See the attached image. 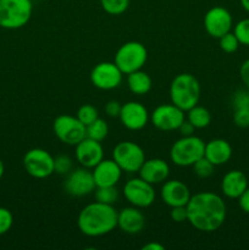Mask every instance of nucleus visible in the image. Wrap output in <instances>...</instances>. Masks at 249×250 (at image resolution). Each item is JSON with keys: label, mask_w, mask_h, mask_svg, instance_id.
Instances as JSON below:
<instances>
[{"label": "nucleus", "mask_w": 249, "mask_h": 250, "mask_svg": "<svg viewBox=\"0 0 249 250\" xmlns=\"http://www.w3.org/2000/svg\"><path fill=\"white\" fill-rule=\"evenodd\" d=\"M4 172H5V166H4V163H2V160L0 159V178L4 176Z\"/></svg>", "instance_id": "nucleus-43"}, {"label": "nucleus", "mask_w": 249, "mask_h": 250, "mask_svg": "<svg viewBox=\"0 0 249 250\" xmlns=\"http://www.w3.org/2000/svg\"><path fill=\"white\" fill-rule=\"evenodd\" d=\"M233 33L238 39L239 44L249 46V17L241 20L234 24Z\"/></svg>", "instance_id": "nucleus-30"}, {"label": "nucleus", "mask_w": 249, "mask_h": 250, "mask_svg": "<svg viewBox=\"0 0 249 250\" xmlns=\"http://www.w3.org/2000/svg\"><path fill=\"white\" fill-rule=\"evenodd\" d=\"M143 250H165V247L161 243H158V242H149V243L144 244L142 247Z\"/></svg>", "instance_id": "nucleus-41"}, {"label": "nucleus", "mask_w": 249, "mask_h": 250, "mask_svg": "<svg viewBox=\"0 0 249 250\" xmlns=\"http://www.w3.org/2000/svg\"><path fill=\"white\" fill-rule=\"evenodd\" d=\"M76 117L87 127L88 125H90L93 121H95L99 117V112H98L97 107L93 106V105L84 104L78 109Z\"/></svg>", "instance_id": "nucleus-28"}, {"label": "nucleus", "mask_w": 249, "mask_h": 250, "mask_svg": "<svg viewBox=\"0 0 249 250\" xmlns=\"http://www.w3.org/2000/svg\"><path fill=\"white\" fill-rule=\"evenodd\" d=\"M186 112H187V120L195 129L207 128L211 124V114L207 107L195 105Z\"/></svg>", "instance_id": "nucleus-24"}, {"label": "nucleus", "mask_w": 249, "mask_h": 250, "mask_svg": "<svg viewBox=\"0 0 249 250\" xmlns=\"http://www.w3.org/2000/svg\"><path fill=\"white\" fill-rule=\"evenodd\" d=\"M200 84L197 78L190 73H180L170 83V99L172 104L188 111L193 106L198 105L200 99Z\"/></svg>", "instance_id": "nucleus-3"}, {"label": "nucleus", "mask_w": 249, "mask_h": 250, "mask_svg": "<svg viewBox=\"0 0 249 250\" xmlns=\"http://www.w3.org/2000/svg\"><path fill=\"white\" fill-rule=\"evenodd\" d=\"M232 107L233 110H246L249 111V89H238L232 95Z\"/></svg>", "instance_id": "nucleus-31"}, {"label": "nucleus", "mask_w": 249, "mask_h": 250, "mask_svg": "<svg viewBox=\"0 0 249 250\" xmlns=\"http://www.w3.org/2000/svg\"><path fill=\"white\" fill-rule=\"evenodd\" d=\"M73 167V161L72 159L68 155H60L55 156L54 158V172H56L58 175H67Z\"/></svg>", "instance_id": "nucleus-32"}, {"label": "nucleus", "mask_w": 249, "mask_h": 250, "mask_svg": "<svg viewBox=\"0 0 249 250\" xmlns=\"http://www.w3.org/2000/svg\"><path fill=\"white\" fill-rule=\"evenodd\" d=\"M56 138L67 146H77L85 137V126L72 115H60L53 122Z\"/></svg>", "instance_id": "nucleus-8"}, {"label": "nucleus", "mask_w": 249, "mask_h": 250, "mask_svg": "<svg viewBox=\"0 0 249 250\" xmlns=\"http://www.w3.org/2000/svg\"><path fill=\"white\" fill-rule=\"evenodd\" d=\"M178 131L181 132V134H182V136H192L193 133H194V131H195V128L194 127H193V125L190 124L189 121H183L182 122V125H181L180 126V128H178Z\"/></svg>", "instance_id": "nucleus-40"}, {"label": "nucleus", "mask_w": 249, "mask_h": 250, "mask_svg": "<svg viewBox=\"0 0 249 250\" xmlns=\"http://www.w3.org/2000/svg\"><path fill=\"white\" fill-rule=\"evenodd\" d=\"M119 119L122 126L129 131H141L150 120V115L143 104L138 102H128L122 105Z\"/></svg>", "instance_id": "nucleus-15"}, {"label": "nucleus", "mask_w": 249, "mask_h": 250, "mask_svg": "<svg viewBox=\"0 0 249 250\" xmlns=\"http://www.w3.org/2000/svg\"><path fill=\"white\" fill-rule=\"evenodd\" d=\"M14 224V216L6 208L0 207V236L7 233Z\"/></svg>", "instance_id": "nucleus-34"}, {"label": "nucleus", "mask_w": 249, "mask_h": 250, "mask_svg": "<svg viewBox=\"0 0 249 250\" xmlns=\"http://www.w3.org/2000/svg\"><path fill=\"white\" fill-rule=\"evenodd\" d=\"M33 12L31 0H0V27L19 29L29 22Z\"/></svg>", "instance_id": "nucleus-5"}, {"label": "nucleus", "mask_w": 249, "mask_h": 250, "mask_svg": "<svg viewBox=\"0 0 249 250\" xmlns=\"http://www.w3.org/2000/svg\"><path fill=\"white\" fill-rule=\"evenodd\" d=\"M219 45L224 53L226 54H233L236 53L238 46L241 45L237 39V37L234 36L233 32H228V33L224 34L222 37L219 38Z\"/></svg>", "instance_id": "nucleus-29"}, {"label": "nucleus", "mask_w": 249, "mask_h": 250, "mask_svg": "<svg viewBox=\"0 0 249 250\" xmlns=\"http://www.w3.org/2000/svg\"><path fill=\"white\" fill-rule=\"evenodd\" d=\"M122 76L124 73L117 67L116 63L103 61L90 71V82L100 90H111L121 84Z\"/></svg>", "instance_id": "nucleus-13"}, {"label": "nucleus", "mask_w": 249, "mask_h": 250, "mask_svg": "<svg viewBox=\"0 0 249 250\" xmlns=\"http://www.w3.org/2000/svg\"><path fill=\"white\" fill-rule=\"evenodd\" d=\"M238 205L242 209V211H244L246 214H249V187L238 198Z\"/></svg>", "instance_id": "nucleus-39"}, {"label": "nucleus", "mask_w": 249, "mask_h": 250, "mask_svg": "<svg viewBox=\"0 0 249 250\" xmlns=\"http://www.w3.org/2000/svg\"><path fill=\"white\" fill-rule=\"evenodd\" d=\"M170 216L171 219H172L175 222H177V224L188 221V214H187V209H186V207L171 208Z\"/></svg>", "instance_id": "nucleus-36"}, {"label": "nucleus", "mask_w": 249, "mask_h": 250, "mask_svg": "<svg viewBox=\"0 0 249 250\" xmlns=\"http://www.w3.org/2000/svg\"><path fill=\"white\" fill-rule=\"evenodd\" d=\"M77 227L87 237L105 236L117 227V211L114 205L90 203L78 214Z\"/></svg>", "instance_id": "nucleus-2"}, {"label": "nucleus", "mask_w": 249, "mask_h": 250, "mask_svg": "<svg viewBox=\"0 0 249 250\" xmlns=\"http://www.w3.org/2000/svg\"><path fill=\"white\" fill-rule=\"evenodd\" d=\"M188 222L202 232H215L224 225L227 208L224 199L212 192L193 194L186 205Z\"/></svg>", "instance_id": "nucleus-1"}, {"label": "nucleus", "mask_w": 249, "mask_h": 250, "mask_svg": "<svg viewBox=\"0 0 249 250\" xmlns=\"http://www.w3.org/2000/svg\"><path fill=\"white\" fill-rule=\"evenodd\" d=\"M112 159L121 167L122 171L128 173L138 172L141 166L145 161V154L141 146L131 141L120 142L112 150Z\"/></svg>", "instance_id": "nucleus-7"}, {"label": "nucleus", "mask_w": 249, "mask_h": 250, "mask_svg": "<svg viewBox=\"0 0 249 250\" xmlns=\"http://www.w3.org/2000/svg\"><path fill=\"white\" fill-rule=\"evenodd\" d=\"M145 217L139 208L127 207L117 211V227L127 234H137L143 231Z\"/></svg>", "instance_id": "nucleus-19"}, {"label": "nucleus", "mask_w": 249, "mask_h": 250, "mask_svg": "<svg viewBox=\"0 0 249 250\" xmlns=\"http://www.w3.org/2000/svg\"><path fill=\"white\" fill-rule=\"evenodd\" d=\"M241 5L247 12H249V0H241Z\"/></svg>", "instance_id": "nucleus-42"}, {"label": "nucleus", "mask_w": 249, "mask_h": 250, "mask_svg": "<svg viewBox=\"0 0 249 250\" xmlns=\"http://www.w3.org/2000/svg\"><path fill=\"white\" fill-rule=\"evenodd\" d=\"M122 105L116 100H110L106 105H105V114L110 117H119L120 112H121Z\"/></svg>", "instance_id": "nucleus-37"}, {"label": "nucleus", "mask_w": 249, "mask_h": 250, "mask_svg": "<svg viewBox=\"0 0 249 250\" xmlns=\"http://www.w3.org/2000/svg\"><path fill=\"white\" fill-rule=\"evenodd\" d=\"M214 167L215 166L208 160L205 156L200 158L197 163L193 165V170H194L195 175L199 178H208L210 176H212L214 173Z\"/></svg>", "instance_id": "nucleus-33"}, {"label": "nucleus", "mask_w": 249, "mask_h": 250, "mask_svg": "<svg viewBox=\"0 0 249 250\" xmlns=\"http://www.w3.org/2000/svg\"><path fill=\"white\" fill-rule=\"evenodd\" d=\"M185 120V111L172 103L159 105L150 114V121L154 127L164 132L176 131Z\"/></svg>", "instance_id": "nucleus-12"}, {"label": "nucleus", "mask_w": 249, "mask_h": 250, "mask_svg": "<svg viewBox=\"0 0 249 250\" xmlns=\"http://www.w3.org/2000/svg\"><path fill=\"white\" fill-rule=\"evenodd\" d=\"M204 156L214 166L225 165L232 158V146L226 139L215 138L205 143Z\"/></svg>", "instance_id": "nucleus-21"}, {"label": "nucleus", "mask_w": 249, "mask_h": 250, "mask_svg": "<svg viewBox=\"0 0 249 250\" xmlns=\"http://www.w3.org/2000/svg\"><path fill=\"white\" fill-rule=\"evenodd\" d=\"M92 173L97 187H111L121 180L122 170L114 159H103L93 167Z\"/></svg>", "instance_id": "nucleus-18"}, {"label": "nucleus", "mask_w": 249, "mask_h": 250, "mask_svg": "<svg viewBox=\"0 0 249 250\" xmlns=\"http://www.w3.org/2000/svg\"><path fill=\"white\" fill-rule=\"evenodd\" d=\"M107 133H109V126H107L106 121L100 117H98L95 121L85 127V136L94 141L103 142L107 137Z\"/></svg>", "instance_id": "nucleus-25"}, {"label": "nucleus", "mask_w": 249, "mask_h": 250, "mask_svg": "<svg viewBox=\"0 0 249 250\" xmlns=\"http://www.w3.org/2000/svg\"><path fill=\"white\" fill-rule=\"evenodd\" d=\"M203 23L210 37L219 39L224 34L231 32L233 27V19L227 9L222 6H214L207 11Z\"/></svg>", "instance_id": "nucleus-14"}, {"label": "nucleus", "mask_w": 249, "mask_h": 250, "mask_svg": "<svg viewBox=\"0 0 249 250\" xmlns=\"http://www.w3.org/2000/svg\"><path fill=\"white\" fill-rule=\"evenodd\" d=\"M127 85L133 94L145 95L150 92L153 81L145 71L138 70L127 75Z\"/></svg>", "instance_id": "nucleus-23"}, {"label": "nucleus", "mask_w": 249, "mask_h": 250, "mask_svg": "<svg viewBox=\"0 0 249 250\" xmlns=\"http://www.w3.org/2000/svg\"><path fill=\"white\" fill-rule=\"evenodd\" d=\"M23 167L31 177L48 178L54 173V156L45 149L33 148L24 154Z\"/></svg>", "instance_id": "nucleus-9"}, {"label": "nucleus", "mask_w": 249, "mask_h": 250, "mask_svg": "<svg viewBox=\"0 0 249 250\" xmlns=\"http://www.w3.org/2000/svg\"><path fill=\"white\" fill-rule=\"evenodd\" d=\"M233 122L239 128H249V111L233 110Z\"/></svg>", "instance_id": "nucleus-35"}, {"label": "nucleus", "mask_w": 249, "mask_h": 250, "mask_svg": "<svg viewBox=\"0 0 249 250\" xmlns=\"http://www.w3.org/2000/svg\"><path fill=\"white\" fill-rule=\"evenodd\" d=\"M139 177L149 182L150 185H159L167 180L170 175V166L163 159H149L143 163L138 171Z\"/></svg>", "instance_id": "nucleus-20"}, {"label": "nucleus", "mask_w": 249, "mask_h": 250, "mask_svg": "<svg viewBox=\"0 0 249 250\" xmlns=\"http://www.w3.org/2000/svg\"><path fill=\"white\" fill-rule=\"evenodd\" d=\"M239 76H241V80L243 82L244 87L247 89H249V59H247L241 65L239 68Z\"/></svg>", "instance_id": "nucleus-38"}, {"label": "nucleus", "mask_w": 249, "mask_h": 250, "mask_svg": "<svg viewBox=\"0 0 249 250\" xmlns=\"http://www.w3.org/2000/svg\"><path fill=\"white\" fill-rule=\"evenodd\" d=\"M124 195L129 204L139 209H145L153 205L156 198L154 186L141 177L131 178L124 183Z\"/></svg>", "instance_id": "nucleus-10"}, {"label": "nucleus", "mask_w": 249, "mask_h": 250, "mask_svg": "<svg viewBox=\"0 0 249 250\" xmlns=\"http://www.w3.org/2000/svg\"><path fill=\"white\" fill-rule=\"evenodd\" d=\"M247 188H248V178L242 171L231 170L222 177V194L229 199H238Z\"/></svg>", "instance_id": "nucleus-22"}, {"label": "nucleus", "mask_w": 249, "mask_h": 250, "mask_svg": "<svg viewBox=\"0 0 249 250\" xmlns=\"http://www.w3.org/2000/svg\"><path fill=\"white\" fill-rule=\"evenodd\" d=\"M148 60V50L141 42L131 41L122 44L115 54L114 62L124 75L142 70Z\"/></svg>", "instance_id": "nucleus-6"}, {"label": "nucleus", "mask_w": 249, "mask_h": 250, "mask_svg": "<svg viewBox=\"0 0 249 250\" xmlns=\"http://www.w3.org/2000/svg\"><path fill=\"white\" fill-rule=\"evenodd\" d=\"M205 143L202 138L194 136H182L172 144L170 149V159L176 166L188 167L193 166L204 156Z\"/></svg>", "instance_id": "nucleus-4"}, {"label": "nucleus", "mask_w": 249, "mask_h": 250, "mask_svg": "<svg viewBox=\"0 0 249 250\" xmlns=\"http://www.w3.org/2000/svg\"><path fill=\"white\" fill-rule=\"evenodd\" d=\"M100 5L106 14L117 16L128 9L129 0H100Z\"/></svg>", "instance_id": "nucleus-27"}, {"label": "nucleus", "mask_w": 249, "mask_h": 250, "mask_svg": "<svg viewBox=\"0 0 249 250\" xmlns=\"http://www.w3.org/2000/svg\"><path fill=\"white\" fill-rule=\"evenodd\" d=\"M95 202L103 203V204L114 205L119 199V190L116 189V186L111 187H97L94 193Z\"/></svg>", "instance_id": "nucleus-26"}, {"label": "nucleus", "mask_w": 249, "mask_h": 250, "mask_svg": "<svg viewBox=\"0 0 249 250\" xmlns=\"http://www.w3.org/2000/svg\"><path fill=\"white\" fill-rule=\"evenodd\" d=\"M95 188L97 186H95L92 171L83 166L75 170L72 168L66 175L65 181H63V189L71 197H85L94 192Z\"/></svg>", "instance_id": "nucleus-11"}, {"label": "nucleus", "mask_w": 249, "mask_h": 250, "mask_svg": "<svg viewBox=\"0 0 249 250\" xmlns=\"http://www.w3.org/2000/svg\"><path fill=\"white\" fill-rule=\"evenodd\" d=\"M160 197L167 207H186L189 202L190 190L183 182L178 180L165 181L161 187Z\"/></svg>", "instance_id": "nucleus-17"}, {"label": "nucleus", "mask_w": 249, "mask_h": 250, "mask_svg": "<svg viewBox=\"0 0 249 250\" xmlns=\"http://www.w3.org/2000/svg\"><path fill=\"white\" fill-rule=\"evenodd\" d=\"M76 159L83 167L93 168L104 159L102 142L85 137L76 146Z\"/></svg>", "instance_id": "nucleus-16"}]
</instances>
